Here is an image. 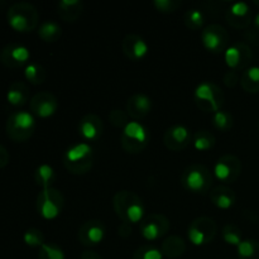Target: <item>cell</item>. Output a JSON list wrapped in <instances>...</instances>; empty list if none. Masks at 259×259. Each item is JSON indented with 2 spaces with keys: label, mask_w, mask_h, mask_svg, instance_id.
Masks as SVG:
<instances>
[{
  "label": "cell",
  "mask_w": 259,
  "mask_h": 259,
  "mask_svg": "<svg viewBox=\"0 0 259 259\" xmlns=\"http://www.w3.org/2000/svg\"><path fill=\"white\" fill-rule=\"evenodd\" d=\"M115 214L123 223L137 224L144 218V205L138 195L128 190H120L113 197Z\"/></svg>",
  "instance_id": "cell-1"
},
{
  "label": "cell",
  "mask_w": 259,
  "mask_h": 259,
  "mask_svg": "<svg viewBox=\"0 0 259 259\" xmlns=\"http://www.w3.org/2000/svg\"><path fill=\"white\" fill-rule=\"evenodd\" d=\"M7 19L10 27L20 33L32 32L39 23V13L37 8L28 2H18L9 7Z\"/></svg>",
  "instance_id": "cell-2"
},
{
  "label": "cell",
  "mask_w": 259,
  "mask_h": 259,
  "mask_svg": "<svg viewBox=\"0 0 259 259\" xmlns=\"http://www.w3.org/2000/svg\"><path fill=\"white\" fill-rule=\"evenodd\" d=\"M63 166L72 175H85L94 163V149L88 142H80L68 147L63 154Z\"/></svg>",
  "instance_id": "cell-3"
},
{
  "label": "cell",
  "mask_w": 259,
  "mask_h": 259,
  "mask_svg": "<svg viewBox=\"0 0 259 259\" xmlns=\"http://www.w3.org/2000/svg\"><path fill=\"white\" fill-rule=\"evenodd\" d=\"M35 126V118L30 111L19 110L14 111L10 114L5 123V131L7 136L12 141L22 143V142L28 141L30 137L34 134Z\"/></svg>",
  "instance_id": "cell-4"
},
{
  "label": "cell",
  "mask_w": 259,
  "mask_h": 259,
  "mask_svg": "<svg viewBox=\"0 0 259 259\" xmlns=\"http://www.w3.org/2000/svg\"><path fill=\"white\" fill-rule=\"evenodd\" d=\"M181 185L192 194H206L212 185V174L204 164H191L181 175Z\"/></svg>",
  "instance_id": "cell-5"
},
{
  "label": "cell",
  "mask_w": 259,
  "mask_h": 259,
  "mask_svg": "<svg viewBox=\"0 0 259 259\" xmlns=\"http://www.w3.org/2000/svg\"><path fill=\"white\" fill-rule=\"evenodd\" d=\"M149 131L139 121H129L120 136V144L126 153H141L149 143Z\"/></svg>",
  "instance_id": "cell-6"
},
{
  "label": "cell",
  "mask_w": 259,
  "mask_h": 259,
  "mask_svg": "<svg viewBox=\"0 0 259 259\" xmlns=\"http://www.w3.org/2000/svg\"><path fill=\"white\" fill-rule=\"evenodd\" d=\"M194 100L202 111L214 114L222 109L224 104V94L217 83L204 81L195 89Z\"/></svg>",
  "instance_id": "cell-7"
},
{
  "label": "cell",
  "mask_w": 259,
  "mask_h": 259,
  "mask_svg": "<svg viewBox=\"0 0 259 259\" xmlns=\"http://www.w3.org/2000/svg\"><path fill=\"white\" fill-rule=\"evenodd\" d=\"M65 205V197L60 190L55 187L45 189L38 194L35 207L37 211L43 219L52 220L61 215Z\"/></svg>",
  "instance_id": "cell-8"
},
{
  "label": "cell",
  "mask_w": 259,
  "mask_h": 259,
  "mask_svg": "<svg viewBox=\"0 0 259 259\" xmlns=\"http://www.w3.org/2000/svg\"><path fill=\"white\" fill-rule=\"evenodd\" d=\"M218 234V224L212 218L199 217L192 220L187 229L189 240L196 247L206 245L214 240Z\"/></svg>",
  "instance_id": "cell-9"
},
{
  "label": "cell",
  "mask_w": 259,
  "mask_h": 259,
  "mask_svg": "<svg viewBox=\"0 0 259 259\" xmlns=\"http://www.w3.org/2000/svg\"><path fill=\"white\" fill-rule=\"evenodd\" d=\"M171 228V223H169L168 218L163 214H149L143 218L139 225V232L141 235L148 242H154L169 232Z\"/></svg>",
  "instance_id": "cell-10"
},
{
  "label": "cell",
  "mask_w": 259,
  "mask_h": 259,
  "mask_svg": "<svg viewBox=\"0 0 259 259\" xmlns=\"http://www.w3.org/2000/svg\"><path fill=\"white\" fill-rule=\"evenodd\" d=\"M202 46L212 53L225 52L229 45V33L223 25L210 24L201 32Z\"/></svg>",
  "instance_id": "cell-11"
},
{
  "label": "cell",
  "mask_w": 259,
  "mask_h": 259,
  "mask_svg": "<svg viewBox=\"0 0 259 259\" xmlns=\"http://www.w3.org/2000/svg\"><path fill=\"white\" fill-rule=\"evenodd\" d=\"M242 174V162L234 154H224L214 166V175L223 184H233Z\"/></svg>",
  "instance_id": "cell-12"
},
{
  "label": "cell",
  "mask_w": 259,
  "mask_h": 259,
  "mask_svg": "<svg viewBox=\"0 0 259 259\" xmlns=\"http://www.w3.org/2000/svg\"><path fill=\"white\" fill-rule=\"evenodd\" d=\"M253 58V52L244 42H237L229 46L224 52V60L228 67L233 71L247 70Z\"/></svg>",
  "instance_id": "cell-13"
},
{
  "label": "cell",
  "mask_w": 259,
  "mask_h": 259,
  "mask_svg": "<svg viewBox=\"0 0 259 259\" xmlns=\"http://www.w3.org/2000/svg\"><path fill=\"white\" fill-rule=\"evenodd\" d=\"M29 58V50L20 43H8L0 51V62L8 68H19L27 66Z\"/></svg>",
  "instance_id": "cell-14"
},
{
  "label": "cell",
  "mask_w": 259,
  "mask_h": 259,
  "mask_svg": "<svg viewBox=\"0 0 259 259\" xmlns=\"http://www.w3.org/2000/svg\"><path fill=\"white\" fill-rule=\"evenodd\" d=\"M105 225L99 219H90L82 223L77 233V239L83 247H95L105 237Z\"/></svg>",
  "instance_id": "cell-15"
},
{
  "label": "cell",
  "mask_w": 259,
  "mask_h": 259,
  "mask_svg": "<svg viewBox=\"0 0 259 259\" xmlns=\"http://www.w3.org/2000/svg\"><path fill=\"white\" fill-rule=\"evenodd\" d=\"M30 113L38 118H50L57 111L58 100L50 91H39L29 101Z\"/></svg>",
  "instance_id": "cell-16"
},
{
  "label": "cell",
  "mask_w": 259,
  "mask_h": 259,
  "mask_svg": "<svg viewBox=\"0 0 259 259\" xmlns=\"http://www.w3.org/2000/svg\"><path fill=\"white\" fill-rule=\"evenodd\" d=\"M192 142V134L187 126L181 124H175L169 126L163 136V143L169 151H184Z\"/></svg>",
  "instance_id": "cell-17"
},
{
  "label": "cell",
  "mask_w": 259,
  "mask_h": 259,
  "mask_svg": "<svg viewBox=\"0 0 259 259\" xmlns=\"http://www.w3.org/2000/svg\"><path fill=\"white\" fill-rule=\"evenodd\" d=\"M225 19L235 29H247L253 23V13L245 2H235L228 8Z\"/></svg>",
  "instance_id": "cell-18"
},
{
  "label": "cell",
  "mask_w": 259,
  "mask_h": 259,
  "mask_svg": "<svg viewBox=\"0 0 259 259\" xmlns=\"http://www.w3.org/2000/svg\"><path fill=\"white\" fill-rule=\"evenodd\" d=\"M123 53L132 61H141L149 51L148 43L138 34H126L121 42Z\"/></svg>",
  "instance_id": "cell-19"
},
{
  "label": "cell",
  "mask_w": 259,
  "mask_h": 259,
  "mask_svg": "<svg viewBox=\"0 0 259 259\" xmlns=\"http://www.w3.org/2000/svg\"><path fill=\"white\" fill-rule=\"evenodd\" d=\"M78 134L85 142L96 141L101 137L104 131L103 120L96 114H86L78 121Z\"/></svg>",
  "instance_id": "cell-20"
},
{
  "label": "cell",
  "mask_w": 259,
  "mask_h": 259,
  "mask_svg": "<svg viewBox=\"0 0 259 259\" xmlns=\"http://www.w3.org/2000/svg\"><path fill=\"white\" fill-rule=\"evenodd\" d=\"M152 110V99L146 94H133L126 101V113L136 120L143 119Z\"/></svg>",
  "instance_id": "cell-21"
},
{
  "label": "cell",
  "mask_w": 259,
  "mask_h": 259,
  "mask_svg": "<svg viewBox=\"0 0 259 259\" xmlns=\"http://www.w3.org/2000/svg\"><path fill=\"white\" fill-rule=\"evenodd\" d=\"M210 200L219 209L228 210L235 204L237 196H235L234 190L225 186V185H219V186H215L214 189H211Z\"/></svg>",
  "instance_id": "cell-22"
},
{
  "label": "cell",
  "mask_w": 259,
  "mask_h": 259,
  "mask_svg": "<svg viewBox=\"0 0 259 259\" xmlns=\"http://www.w3.org/2000/svg\"><path fill=\"white\" fill-rule=\"evenodd\" d=\"M83 12L81 0H60L57 3V13L65 22H76Z\"/></svg>",
  "instance_id": "cell-23"
},
{
  "label": "cell",
  "mask_w": 259,
  "mask_h": 259,
  "mask_svg": "<svg viewBox=\"0 0 259 259\" xmlns=\"http://www.w3.org/2000/svg\"><path fill=\"white\" fill-rule=\"evenodd\" d=\"M161 252L169 259L179 258L186 252V242L180 235H168L161 244Z\"/></svg>",
  "instance_id": "cell-24"
},
{
  "label": "cell",
  "mask_w": 259,
  "mask_h": 259,
  "mask_svg": "<svg viewBox=\"0 0 259 259\" xmlns=\"http://www.w3.org/2000/svg\"><path fill=\"white\" fill-rule=\"evenodd\" d=\"M7 100L10 105L17 108L25 105L29 100V89L22 81H14L7 91Z\"/></svg>",
  "instance_id": "cell-25"
},
{
  "label": "cell",
  "mask_w": 259,
  "mask_h": 259,
  "mask_svg": "<svg viewBox=\"0 0 259 259\" xmlns=\"http://www.w3.org/2000/svg\"><path fill=\"white\" fill-rule=\"evenodd\" d=\"M38 35L43 42H57L62 37V28H61L60 23H57L56 20H46L39 25Z\"/></svg>",
  "instance_id": "cell-26"
},
{
  "label": "cell",
  "mask_w": 259,
  "mask_h": 259,
  "mask_svg": "<svg viewBox=\"0 0 259 259\" xmlns=\"http://www.w3.org/2000/svg\"><path fill=\"white\" fill-rule=\"evenodd\" d=\"M34 181L42 190L50 189L56 181V172L52 166L43 163L35 168Z\"/></svg>",
  "instance_id": "cell-27"
},
{
  "label": "cell",
  "mask_w": 259,
  "mask_h": 259,
  "mask_svg": "<svg viewBox=\"0 0 259 259\" xmlns=\"http://www.w3.org/2000/svg\"><path fill=\"white\" fill-rule=\"evenodd\" d=\"M240 85L247 93H259V66H250L247 70L243 71Z\"/></svg>",
  "instance_id": "cell-28"
},
{
  "label": "cell",
  "mask_w": 259,
  "mask_h": 259,
  "mask_svg": "<svg viewBox=\"0 0 259 259\" xmlns=\"http://www.w3.org/2000/svg\"><path fill=\"white\" fill-rule=\"evenodd\" d=\"M215 142H217V138L207 129L195 132V134L192 136V144H194V148L197 149V151L204 152L214 148Z\"/></svg>",
  "instance_id": "cell-29"
},
{
  "label": "cell",
  "mask_w": 259,
  "mask_h": 259,
  "mask_svg": "<svg viewBox=\"0 0 259 259\" xmlns=\"http://www.w3.org/2000/svg\"><path fill=\"white\" fill-rule=\"evenodd\" d=\"M24 77L32 85H40V83L45 82L46 77H47V72H46V68L42 65L37 62H32L25 66Z\"/></svg>",
  "instance_id": "cell-30"
},
{
  "label": "cell",
  "mask_w": 259,
  "mask_h": 259,
  "mask_svg": "<svg viewBox=\"0 0 259 259\" xmlns=\"http://www.w3.org/2000/svg\"><path fill=\"white\" fill-rule=\"evenodd\" d=\"M239 259H259V242L255 239H244L237 247Z\"/></svg>",
  "instance_id": "cell-31"
},
{
  "label": "cell",
  "mask_w": 259,
  "mask_h": 259,
  "mask_svg": "<svg viewBox=\"0 0 259 259\" xmlns=\"http://www.w3.org/2000/svg\"><path fill=\"white\" fill-rule=\"evenodd\" d=\"M184 23L189 29L191 30H199L204 27L205 17L204 13L197 8H191V9L186 10L184 14Z\"/></svg>",
  "instance_id": "cell-32"
},
{
  "label": "cell",
  "mask_w": 259,
  "mask_h": 259,
  "mask_svg": "<svg viewBox=\"0 0 259 259\" xmlns=\"http://www.w3.org/2000/svg\"><path fill=\"white\" fill-rule=\"evenodd\" d=\"M222 237L223 240L227 244L234 245V247H238L244 240L243 239L242 230L239 229V227H237L235 224H232V223H228V224H225L223 227Z\"/></svg>",
  "instance_id": "cell-33"
},
{
  "label": "cell",
  "mask_w": 259,
  "mask_h": 259,
  "mask_svg": "<svg viewBox=\"0 0 259 259\" xmlns=\"http://www.w3.org/2000/svg\"><path fill=\"white\" fill-rule=\"evenodd\" d=\"M212 124L217 129L222 132H228L229 129H232L233 124H234V118H233L232 114L228 110H222L212 114Z\"/></svg>",
  "instance_id": "cell-34"
},
{
  "label": "cell",
  "mask_w": 259,
  "mask_h": 259,
  "mask_svg": "<svg viewBox=\"0 0 259 259\" xmlns=\"http://www.w3.org/2000/svg\"><path fill=\"white\" fill-rule=\"evenodd\" d=\"M38 259H65V253L62 248L55 243H45L39 248Z\"/></svg>",
  "instance_id": "cell-35"
},
{
  "label": "cell",
  "mask_w": 259,
  "mask_h": 259,
  "mask_svg": "<svg viewBox=\"0 0 259 259\" xmlns=\"http://www.w3.org/2000/svg\"><path fill=\"white\" fill-rule=\"evenodd\" d=\"M23 240L28 247L40 248L45 244V235H43L42 230L37 229V228H29L23 235Z\"/></svg>",
  "instance_id": "cell-36"
},
{
  "label": "cell",
  "mask_w": 259,
  "mask_h": 259,
  "mask_svg": "<svg viewBox=\"0 0 259 259\" xmlns=\"http://www.w3.org/2000/svg\"><path fill=\"white\" fill-rule=\"evenodd\" d=\"M163 254H162L161 249L156 248L154 245L151 244H144L139 247L138 249L134 252L132 259H162Z\"/></svg>",
  "instance_id": "cell-37"
},
{
  "label": "cell",
  "mask_w": 259,
  "mask_h": 259,
  "mask_svg": "<svg viewBox=\"0 0 259 259\" xmlns=\"http://www.w3.org/2000/svg\"><path fill=\"white\" fill-rule=\"evenodd\" d=\"M128 113H125L121 109H113V110L109 113V121L113 124L116 128L124 129L128 125Z\"/></svg>",
  "instance_id": "cell-38"
},
{
  "label": "cell",
  "mask_w": 259,
  "mask_h": 259,
  "mask_svg": "<svg viewBox=\"0 0 259 259\" xmlns=\"http://www.w3.org/2000/svg\"><path fill=\"white\" fill-rule=\"evenodd\" d=\"M154 8L161 13H174L182 5L181 0H154Z\"/></svg>",
  "instance_id": "cell-39"
},
{
  "label": "cell",
  "mask_w": 259,
  "mask_h": 259,
  "mask_svg": "<svg viewBox=\"0 0 259 259\" xmlns=\"http://www.w3.org/2000/svg\"><path fill=\"white\" fill-rule=\"evenodd\" d=\"M238 82H240V78L237 71L229 70L228 72H225L224 83L228 86V88H234Z\"/></svg>",
  "instance_id": "cell-40"
},
{
  "label": "cell",
  "mask_w": 259,
  "mask_h": 259,
  "mask_svg": "<svg viewBox=\"0 0 259 259\" xmlns=\"http://www.w3.org/2000/svg\"><path fill=\"white\" fill-rule=\"evenodd\" d=\"M119 235H120L121 238H129L132 235V232H133V229H132V224H128V223H120V225H119Z\"/></svg>",
  "instance_id": "cell-41"
},
{
  "label": "cell",
  "mask_w": 259,
  "mask_h": 259,
  "mask_svg": "<svg viewBox=\"0 0 259 259\" xmlns=\"http://www.w3.org/2000/svg\"><path fill=\"white\" fill-rule=\"evenodd\" d=\"M9 163V153L3 144H0V168H4Z\"/></svg>",
  "instance_id": "cell-42"
},
{
  "label": "cell",
  "mask_w": 259,
  "mask_h": 259,
  "mask_svg": "<svg viewBox=\"0 0 259 259\" xmlns=\"http://www.w3.org/2000/svg\"><path fill=\"white\" fill-rule=\"evenodd\" d=\"M80 259H103L101 255L99 254L95 250H85V252L81 253Z\"/></svg>",
  "instance_id": "cell-43"
},
{
  "label": "cell",
  "mask_w": 259,
  "mask_h": 259,
  "mask_svg": "<svg viewBox=\"0 0 259 259\" xmlns=\"http://www.w3.org/2000/svg\"><path fill=\"white\" fill-rule=\"evenodd\" d=\"M253 28H254L253 30H254L255 33H259V13L253 18Z\"/></svg>",
  "instance_id": "cell-44"
},
{
  "label": "cell",
  "mask_w": 259,
  "mask_h": 259,
  "mask_svg": "<svg viewBox=\"0 0 259 259\" xmlns=\"http://www.w3.org/2000/svg\"><path fill=\"white\" fill-rule=\"evenodd\" d=\"M254 4L257 5V7H259V0H254Z\"/></svg>",
  "instance_id": "cell-45"
},
{
  "label": "cell",
  "mask_w": 259,
  "mask_h": 259,
  "mask_svg": "<svg viewBox=\"0 0 259 259\" xmlns=\"http://www.w3.org/2000/svg\"><path fill=\"white\" fill-rule=\"evenodd\" d=\"M258 128H259V121H258Z\"/></svg>",
  "instance_id": "cell-46"
}]
</instances>
